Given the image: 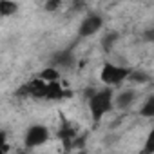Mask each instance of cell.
Wrapping results in <instances>:
<instances>
[{
  "mask_svg": "<svg viewBox=\"0 0 154 154\" xmlns=\"http://www.w3.org/2000/svg\"><path fill=\"white\" fill-rule=\"evenodd\" d=\"M49 129L42 123H33L26 129L24 132V149L26 150H33V149H38L42 145H45L49 141Z\"/></svg>",
  "mask_w": 154,
  "mask_h": 154,
  "instance_id": "obj_3",
  "label": "cell"
},
{
  "mask_svg": "<svg viewBox=\"0 0 154 154\" xmlns=\"http://www.w3.org/2000/svg\"><path fill=\"white\" fill-rule=\"evenodd\" d=\"M131 69L125 65H118L112 62H105L102 71H100V80L105 87H118L123 82H127V76H129Z\"/></svg>",
  "mask_w": 154,
  "mask_h": 154,
  "instance_id": "obj_2",
  "label": "cell"
},
{
  "mask_svg": "<svg viewBox=\"0 0 154 154\" xmlns=\"http://www.w3.org/2000/svg\"><path fill=\"white\" fill-rule=\"evenodd\" d=\"M69 93H65L63 91V87L60 85V82H54V84H47V91H45V100H53V102H56V100H62V98H65Z\"/></svg>",
  "mask_w": 154,
  "mask_h": 154,
  "instance_id": "obj_8",
  "label": "cell"
},
{
  "mask_svg": "<svg viewBox=\"0 0 154 154\" xmlns=\"http://www.w3.org/2000/svg\"><path fill=\"white\" fill-rule=\"evenodd\" d=\"M147 147H145V150H143V154H152L154 152V145H152V134L147 138V143H145Z\"/></svg>",
  "mask_w": 154,
  "mask_h": 154,
  "instance_id": "obj_15",
  "label": "cell"
},
{
  "mask_svg": "<svg viewBox=\"0 0 154 154\" xmlns=\"http://www.w3.org/2000/svg\"><path fill=\"white\" fill-rule=\"evenodd\" d=\"M38 78L42 80V82H45V84H54V82H60V78H62V72L58 71V69H54V67H45L42 72H40V76Z\"/></svg>",
  "mask_w": 154,
  "mask_h": 154,
  "instance_id": "obj_9",
  "label": "cell"
},
{
  "mask_svg": "<svg viewBox=\"0 0 154 154\" xmlns=\"http://www.w3.org/2000/svg\"><path fill=\"white\" fill-rule=\"evenodd\" d=\"M136 100H138V91L127 87V89H122L120 93H114L112 105L116 109H120V111H125V109H131Z\"/></svg>",
  "mask_w": 154,
  "mask_h": 154,
  "instance_id": "obj_5",
  "label": "cell"
},
{
  "mask_svg": "<svg viewBox=\"0 0 154 154\" xmlns=\"http://www.w3.org/2000/svg\"><path fill=\"white\" fill-rule=\"evenodd\" d=\"M20 6L15 0H0V17H13L17 15Z\"/></svg>",
  "mask_w": 154,
  "mask_h": 154,
  "instance_id": "obj_10",
  "label": "cell"
},
{
  "mask_svg": "<svg viewBox=\"0 0 154 154\" xmlns=\"http://www.w3.org/2000/svg\"><path fill=\"white\" fill-rule=\"evenodd\" d=\"M103 17L98 13H91L87 17L82 18L80 26H78V36L80 38H91L94 36L100 29H103Z\"/></svg>",
  "mask_w": 154,
  "mask_h": 154,
  "instance_id": "obj_4",
  "label": "cell"
},
{
  "mask_svg": "<svg viewBox=\"0 0 154 154\" xmlns=\"http://www.w3.org/2000/svg\"><path fill=\"white\" fill-rule=\"evenodd\" d=\"M118 40H120V33H118V31H109V33H105V36L102 38V49H103L105 53H109V51L118 44Z\"/></svg>",
  "mask_w": 154,
  "mask_h": 154,
  "instance_id": "obj_11",
  "label": "cell"
},
{
  "mask_svg": "<svg viewBox=\"0 0 154 154\" xmlns=\"http://www.w3.org/2000/svg\"><path fill=\"white\" fill-rule=\"evenodd\" d=\"M150 80H152V76H150L147 71H143V69H131V72H129V76H127V82L136 84V85L150 84Z\"/></svg>",
  "mask_w": 154,
  "mask_h": 154,
  "instance_id": "obj_7",
  "label": "cell"
},
{
  "mask_svg": "<svg viewBox=\"0 0 154 154\" xmlns=\"http://www.w3.org/2000/svg\"><path fill=\"white\" fill-rule=\"evenodd\" d=\"M18 154H29V150H26V149H22V150H18Z\"/></svg>",
  "mask_w": 154,
  "mask_h": 154,
  "instance_id": "obj_16",
  "label": "cell"
},
{
  "mask_svg": "<svg viewBox=\"0 0 154 154\" xmlns=\"http://www.w3.org/2000/svg\"><path fill=\"white\" fill-rule=\"evenodd\" d=\"M60 6H62V4L58 2V0H49V2H45V11H49V13H51V11H56Z\"/></svg>",
  "mask_w": 154,
  "mask_h": 154,
  "instance_id": "obj_14",
  "label": "cell"
},
{
  "mask_svg": "<svg viewBox=\"0 0 154 154\" xmlns=\"http://www.w3.org/2000/svg\"><path fill=\"white\" fill-rule=\"evenodd\" d=\"M140 116H143V118H152L154 116V96L150 94L145 102H143V105L140 107Z\"/></svg>",
  "mask_w": 154,
  "mask_h": 154,
  "instance_id": "obj_12",
  "label": "cell"
},
{
  "mask_svg": "<svg viewBox=\"0 0 154 154\" xmlns=\"http://www.w3.org/2000/svg\"><path fill=\"white\" fill-rule=\"evenodd\" d=\"M112 100H114V89L112 87H102L98 91L96 89L91 91L89 93V100H87L91 118L94 122H100L105 114H109L114 109Z\"/></svg>",
  "mask_w": 154,
  "mask_h": 154,
  "instance_id": "obj_1",
  "label": "cell"
},
{
  "mask_svg": "<svg viewBox=\"0 0 154 154\" xmlns=\"http://www.w3.org/2000/svg\"><path fill=\"white\" fill-rule=\"evenodd\" d=\"M72 65H74V56H72L71 51H58L51 58V67H54L58 71L60 69H69Z\"/></svg>",
  "mask_w": 154,
  "mask_h": 154,
  "instance_id": "obj_6",
  "label": "cell"
},
{
  "mask_svg": "<svg viewBox=\"0 0 154 154\" xmlns=\"http://www.w3.org/2000/svg\"><path fill=\"white\" fill-rule=\"evenodd\" d=\"M0 154H9V136L8 131L0 129Z\"/></svg>",
  "mask_w": 154,
  "mask_h": 154,
  "instance_id": "obj_13",
  "label": "cell"
}]
</instances>
